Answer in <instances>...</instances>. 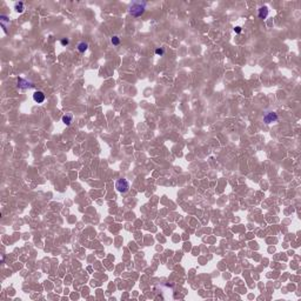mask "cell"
I'll return each instance as SVG.
<instances>
[{
	"instance_id": "52a82bcc",
	"label": "cell",
	"mask_w": 301,
	"mask_h": 301,
	"mask_svg": "<svg viewBox=\"0 0 301 301\" xmlns=\"http://www.w3.org/2000/svg\"><path fill=\"white\" fill-rule=\"evenodd\" d=\"M61 121L66 125V126H70V125L72 124V121H73V114H72V113H66V114H64L61 118Z\"/></svg>"
},
{
	"instance_id": "277c9868",
	"label": "cell",
	"mask_w": 301,
	"mask_h": 301,
	"mask_svg": "<svg viewBox=\"0 0 301 301\" xmlns=\"http://www.w3.org/2000/svg\"><path fill=\"white\" fill-rule=\"evenodd\" d=\"M278 120H279V115H278V113H275V112H267L264 115V123L267 125L276 123Z\"/></svg>"
},
{
	"instance_id": "30bf717a",
	"label": "cell",
	"mask_w": 301,
	"mask_h": 301,
	"mask_svg": "<svg viewBox=\"0 0 301 301\" xmlns=\"http://www.w3.org/2000/svg\"><path fill=\"white\" fill-rule=\"evenodd\" d=\"M111 43L113 44V46H119L120 45V38L118 36H113L111 39Z\"/></svg>"
},
{
	"instance_id": "3957f363",
	"label": "cell",
	"mask_w": 301,
	"mask_h": 301,
	"mask_svg": "<svg viewBox=\"0 0 301 301\" xmlns=\"http://www.w3.org/2000/svg\"><path fill=\"white\" fill-rule=\"evenodd\" d=\"M18 88L21 89V91H26V89H29V88H34V85H33V82H31V81H28V80L24 79V78H21V77H19L18 79Z\"/></svg>"
},
{
	"instance_id": "7a4b0ae2",
	"label": "cell",
	"mask_w": 301,
	"mask_h": 301,
	"mask_svg": "<svg viewBox=\"0 0 301 301\" xmlns=\"http://www.w3.org/2000/svg\"><path fill=\"white\" fill-rule=\"evenodd\" d=\"M130 182H128V180H126V179H118L116 181H115V189L119 192V193H127L128 191H130Z\"/></svg>"
},
{
	"instance_id": "8fae6325",
	"label": "cell",
	"mask_w": 301,
	"mask_h": 301,
	"mask_svg": "<svg viewBox=\"0 0 301 301\" xmlns=\"http://www.w3.org/2000/svg\"><path fill=\"white\" fill-rule=\"evenodd\" d=\"M155 54L161 57V55H164V54H165V50H164L162 47H160V48H157V50H155Z\"/></svg>"
},
{
	"instance_id": "6da1fadb",
	"label": "cell",
	"mask_w": 301,
	"mask_h": 301,
	"mask_svg": "<svg viewBox=\"0 0 301 301\" xmlns=\"http://www.w3.org/2000/svg\"><path fill=\"white\" fill-rule=\"evenodd\" d=\"M146 6H147V2H145V1H134V2L131 4V6L128 9V12H130V14L132 17L139 18V17H141L142 14L145 13Z\"/></svg>"
},
{
	"instance_id": "ba28073f",
	"label": "cell",
	"mask_w": 301,
	"mask_h": 301,
	"mask_svg": "<svg viewBox=\"0 0 301 301\" xmlns=\"http://www.w3.org/2000/svg\"><path fill=\"white\" fill-rule=\"evenodd\" d=\"M78 51H79L80 53H85L87 50H88V44L87 43H85V41H81V43H79L78 44Z\"/></svg>"
},
{
	"instance_id": "5b68a950",
	"label": "cell",
	"mask_w": 301,
	"mask_h": 301,
	"mask_svg": "<svg viewBox=\"0 0 301 301\" xmlns=\"http://www.w3.org/2000/svg\"><path fill=\"white\" fill-rule=\"evenodd\" d=\"M46 99V95L43 91H36L33 93V100L36 101V104H43Z\"/></svg>"
},
{
	"instance_id": "7c38bea8",
	"label": "cell",
	"mask_w": 301,
	"mask_h": 301,
	"mask_svg": "<svg viewBox=\"0 0 301 301\" xmlns=\"http://www.w3.org/2000/svg\"><path fill=\"white\" fill-rule=\"evenodd\" d=\"M60 44H61L62 46H67V45L70 44V39H68V38H62L61 40H60Z\"/></svg>"
},
{
	"instance_id": "9c48e42d",
	"label": "cell",
	"mask_w": 301,
	"mask_h": 301,
	"mask_svg": "<svg viewBox=\"0 0 301 301\" xmlns=\"http://www.w3.org/2000/svg\"><path fill=\"white\" fill-rule=\"evenodd\" d=\"M14 9L18 12V13H22V11H24V2H17L16 5H14Z\"/></svg>"
},
{
	"instance_id": "4fadbf2b",
	"label": "cell",
	"mask_w": 301,
	"mask_h": 301,
	"mask_svg": "<svg viewBox=\"0 0 301 301\" xmlns=\"http://www.w3.org/2000/svg\"><path fill=\"white\" fill-rule=\"evenodd\" d=\"M241 31H242V28H241L240 26H237L235 28H234V32H235V33H238V34L241 33Z\"/></svg>"
},
{
	"instance_id": "8992f818",
	"label": "cell",
	"mask_w": 301,
	"mask_h": 301,
	"mask_svg": "<svg viewBox=\"0 0 301 301\" xmlns=\"http://www.w3.org/2000/svg\"><path fill=\"white\" fill-rule=\"evenodd\" d=\"M268 13H269V9H268V7L267 6H262V7H260L259 9V11H258V17H259V19H266L267 17H268Z\"/></svg>"
}]
</instances>
